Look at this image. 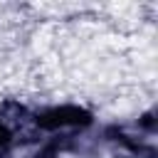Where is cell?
I'll use <instances>...</instances> for the list:
<instances>
[{"label": "cell", "instance_id": "3", "mask_svg": "<svg viewBox=\"0 0 158 158\" xmlns=\"http://www.w3.org/2000/svg\"><path fill=\"white\" fill-rule=\"evenodd\" d=\"M131 131L141 138H148V141H156L158 136V111H156V104H148L143 109L136 111V116L128 121Z\"/></svg>", "mask_w": 158, "mask_h": 158}, {"label": "cell", "instance_id": "4", "mask_svg": "<svg viewBox=\"0 0 158 158\" xmlns=\"http://www.w3.org/2000/svg\"><path fill=\"white\" fill-rule=\"evenodd\" d=\"M25 158H64L62 153H59V148L44 136V141L42 143H37L35 148H30L27 153H25Z\"/></svg>", "mask_w": 158, "mask_h": 158}, {"label": "cell", "instance_id": "5", "mask_svg": "<svg viewBox=\"0 0 158 158\" xmlns=\"http://www.w3.org/2000/svg\"><path fill=\"white\" fill-rule=\"evenodd\" d=\"M128 158H158V146H156V141L138 138V141L133 143V148L128 151Z\"/></svg>", "mask_w": 158, "mask_h": 158}, {"label": "cell", "instance_id": "6", "mask_svg": "<svg viewBox=\"0 0 158 158\" xmlns=\"http://www.w3.org/2000/svg\"><path fill=\"white\" fill-rule=\"evenodd\" d=\"M7 151H15V131L0 123V153H7Z\"/></svg>", "mask_w": 158, "mask_h": 158}, {"label": "cell", "instance_id": "1", "mask_svg": "<svg viewBox=\"0 0 158 158\" xmlns=\"http://www.w3.org/2000/svg\"><path fill=\"white\" fill-rule=\"evenodd\" d=\"M99 123L94 106L84 101H42L35 104L32 126L42 136L54 133H91Z\"/></svg>", "mask_w": 158, "mask_h": 158}, {"label": "cell", "instance_id": "7", "mask_svg": "<svg viewBox=\"0 0 158 158\" xmlns=\"http://www.w3.org/2000/svg\"><path fill=\"white\" fill-rule=\"evenodd\" d=\"M0 158H20L17 151H7V153H0Z\"/></svg>", "mask_w": 158, "mask_h": 158}, {"label": "cell", "instance_id": "2", "mask_svg": "<svg viewBox=\"0 0 158 158\" xmlns=\"http://www.w3.org/2000/svg\"><path fill=\"white\" fill-rule=\"evenodd\" d=\"M32 111H35V104L17 96V94L0 96V123L12 128L15 133L32 126Z\"/></svg>", "mask_w": 158, "mask_h": 158}]
</instances>
